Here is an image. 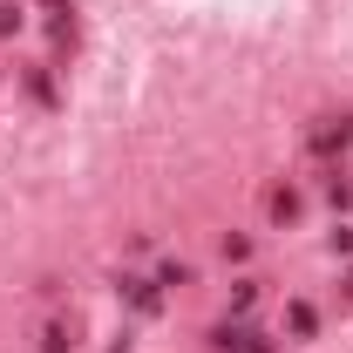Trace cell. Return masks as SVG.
<instances>
[{
  "instance_id": "obj_1",
  "label": "cell",
  "mask_w": 353,
  "mask_h": 353,
  "mask_svg": "<svg viewBox=\"0 0 353 353\" xmlns=\"http://www.w3.org/2000/svg\"><path fill=\"white\" fill-rule=\"evenodd\" d=\"M347 143H353V116H347V109L312 116V130H306V150H312V157H340Z\"/></svg>"
},
{
  "instance_id": "obj_2",
  "label": "cell",
  "mask_w": 353,
  "mask_h": 353,
  "mask_svg": "<svg viewBox=\"0 0 353 353\" xmlns=\"http://www.w3.org/2000/svg\"><path fill=\"white\" fill-rule=\"evenodd\" d=\"M211 347L218 353H272V340L259 326H245V319H224V326H211Z\"/></svg>"
},
{
  "instance_id": "obj_3",
  "label": "cell",
  "mask_w": 353,
  "mask_h": 353,
  "mask_svg": "<svg viewBox=\"0 0 353 353\" xmlns=\"http://www.w3.org/2000/svg\"><path fill=\"white\" fill-rule=\"evenodd\" d=\"M116 299H130L136 312H157V306H163V285L143 279V272H123V279H116Z\"/></svg>"
},
{
  "instance_id": "obj_4",
  "label": "cell",
  "mask_w": 353,
  "mask_h": 353,
  "mask_svg": "<svg viewBox=\"0 0 353 353\" xmlns=\"http://www.w3.org/2000/svg\"><path fill=\"white\" fill-rule=\"evenodd\" d=\"M41 353H75V319H48L41 326Z\"/></svg>"
},
{
  "instance_id": "obj_5",
  "label": "cell",
  "mask_w": 353,
  "mask_h": 353,
  "mask_svg": "<svg viewBox=\"0 0 353 353\" xmlns=\"http://www.w3.org/2000/svg\"><path fill=\"white\" fill-rule=\"evenodd\" d=\"M265 211H272V224H292V218H299V190H285V183H279V190L265 197Z\"/></svg>"
},
{
  "instance_id": "obj_6",
  "label": "cell",
  "mask_w": 353,
  "mask_h": 353,
  "mask_svg": "<svg viewBox=\"0 0 353 353\" xmlns=\"http://www.w3.org/2000/svg\"><path fill=\"white\" fill-rule=\"evenodd\" d=\"M285 326H292V340H312V326H319V312H312L306 299H292V306H285Z\"/></svg>"
},
{
  "instance_id": "obj_7",
  "label": "cell",
  "mask_w": 353,
  "mask_h": 353,
  "mask_svg": "<svg viewBox=\"0 0 353 353\" xmlns=\"http://www.w3.org/2000/svg\"><path fill=\"white\" fill-rule=\"evenodd\" d=\"M252 299H259V285H252V279H238V285H231V312L245 319V312H252Z\"/></svg>"
},
{
  "instance_id": "obj_8",
  "label": "cell",
  "mask_w": 353,
  "mask_h": 353,
  "mask_svg": "<svg viewBox=\"0 0 353 353\" xmlns=\"http://www.w3.org/2000/svg\"><path fill=\"white\" fill-rule=\"evenodd\" d=\"M326 197H333V211H347V204H353V183L333 170V176H326Z\"/></svg>"
},
{
  "instance_id": "obj_9",
  "label": "cell",
  "mask_w": 353,
  "mask_h": 353,
  "mask_svg": "<svg viewBox=\"0 0 353 353\" xmlns=\"http://www.w3.org/2000/svg\"><path fill=\"white\" fill-rule=\"evenodd\" d=\"M190 279H197V272H190V265H157V285H190Z\"/></svg>"
},
{
  "instance_id": "obj_10",
  "label": "cell",
  "mask_w": 353,
  "mask_h": 353,
  "mask_svg": "<svg viewBox=\"0 0 353 353\" xmlns=\"http://www.w3.org/2000/svg\"><path fill=\"white\" fill-rule=\"evenodd\" d=\"M21 21H28V14H21V0H0V34H14Z\"/></svg>"
}]
</instances>
